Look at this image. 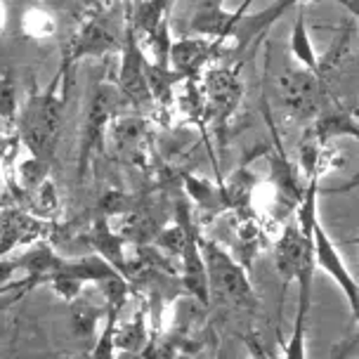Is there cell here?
I'll return each instance as SVG.
<instances>
[{"label": "cell", "instance_id": "obj_27", "mask_svg": "<svg viewBox=\"0 0 359 359\" xmlns=\"http://www.w3.org/2000/svg\"><path fill=\"white\" fill-rule=\"evenodd\" d=\"M224 0H203V5H208V8H222Z\"/></svg>", "mask_w": 359, "mask_h": 359}, {"label": "cell", "instance_id": "obj_15", "mask_svg": "<svg viewBox=\"0 0 359 359\" xmlns=\"http://www.w3.org/2000/svg\"><path fill=\"white\" fill-rule=\"evenodd\" d=\"M147 307L142 305L137 312H135V319H128V322L116 326V336H114V345L121 352H135V355H142L147 343H149V331H147V322H144Z\"/></svg>", "mask_w": 359, "mask_h": 359}, {"label": "cell", "instance_id": "obj_13", "mask_svg": "<svg viewBox=\"0 0 359 359\" xmlns=\"http://www.w3.org/2000/svg\"><path fill=\"white\" fill-rule=\"evenodd\" d=\"M114 50H118V43L114 41V36L100 22H88L76 31L72 48H69L64 62H69L74 67L79 60H86V57H104L109 53H114Z\"/></svg>", "mask_w": 359, "mask_h": 359}, {"label": "cell", "instance_id": "obj_26", "mask_svg": "<svg viewBox=\"0 0 359 359\" xmlns=\"http://www.w3.org/2000/svg\"><path fill=\"white\" fill-rule=\"evenodd\" d=\"M116 359H144V355H135V352H123V355L116 357Z\"/></svg>", "mask_w": 359, "mask_h": 359}, {"label": "cell", "instance_id": "obj_24", "mask_svg": "<svg viewBox=\"0 0 359 359\" xmlns=\"http://www.w3.org/2000/svg\"><path fill=\"white\" fill-rule=\"evenodd\" d=\"M355 187H359V175L355 177V180H350L348 184H343V187H338V189H319V194H338V191H350V189H355Z\"/></svg>", "mask_w": 359, "mask_h": 359}, {"label": "cell", "instance_id": "obj_9", "mask_svg": "<svg viewBox=\"0 0 359 359\" xmlns=\"http://www.w3.org/2000/svg\"><path fill=\"white\" fill-rule=\"evenodd\" d=\"M53 227L55 222L41 220L27 208H3L0 210V260L8 258L15 248L50 241Z\"/></svg>", "mask_w": 359, "mask_h": 359}, {"label": "cell", "instance_id": "obj_21", "mask_svg": "<svg viewBox=\"0 0 359 359\" xmlns=\"http://www.w3.org/2000/svg\"><path fill=\"white\" fill-rule=\"evenodd\" d=\"M95 319H97V310H93L90 305H81L74 314V326L76 331L81 333H90L95 329Z\"/></svg>", "mask_w": 359, "mask_h": 359}, {"label": "cell", "instance_id": "obj_7", "mask_svg": "<svg viewBox=\"0 0 359 359\" xmlns=\"http://www.w3.org/2000/svg\"><path fill=\"white\" fill-rule=\"evenodd\" d=\"M116 90L128 97L137 109L154 104L149 86H147V60L137 34L133 31L130 19L126 17V38L121 45V67L116 76Z\"/></svg>", "mask_w": 359, "mask_h": 359}, {"label": "cell", "instance_id": "obj_18", "mask_svg": "<svg viewBox=\"0 0 359 359\" xmlns=\"http://www.w3.org/2000/svg\"><path fill=\"white\" fill-rule=\"evenodd\" d=\"M19 121V100H17V83L12 76L0 79V126L5 130L17 128Z\"/></svg>", "mask_w": 359, "mask_h": 359}, {"label": "cell", "instance_id": "obj_29", "mask_svg": "<svg viewBox=\"0 0 359 359\" xmlns=\"http://www.w3.org/2000/svg\"><path fill=\"white\" fill-rule=\"evenodd\" d=\"M147 3H151V0H147Z\"/></svg>", "mask_w": 359, "mask_h": 359}, {"label": "cell", "instance_id": "obj_12", "mask_svg": "<svg viewBox=\"0 0 359 359\" xmlns=\"http://www.w3.org/2000/svg\"><path fill=\"white\" fill-rule=\"evenodd\" d=\"M317 142L329 144L333 137H355L359 140V109L336 102L329 109H322L312 126L305 130Z\"/></svg>", "mask_w": 359, "mask_h": 359}, {"label": "cell", "instance_id": "obj_5", "mask_svg": "<svg viewBox=\"0 0 359 359\" xmlns=\"http://www.w3.org/2000/svg\"><path fill=\"white\" fill-rule=\"evenodd\" d=\"M310 234H312L314 265H317L319 269H324V272L336 281L338 288H341V291L345 293V298H348L352 317H355V322H359V281L352 277L350 267L345 265L341 251H338L336 243H333V239L329 236V232L324 229L319 213L312 217Z\"/></svg>", "mask_w": 359, "mask_h": 359}, {"label": "cell", "instance_id": "obj_22", "mask_svg": "<svg viewBox=\"0 0 359 359\" xmlns=\"http://www.w3.org/2000/svg\"><path fill=\"white\" fill-rule=\"evenodd\" d=\"M243 343H246V352H248V357H251V359H272V355L267 352V348L255 336H246V338H243Z\"/></svg>", "mask_w": 359, "mask_h": 359}, {"label": "cell", "instance_id": "obj_8", "mask_svg": "<svg viewBox=\"0 0 359 359\" xmlns=\"http://www.w3.org/2000/svg\"><path fill=\"white\" fill-rule=\"evenodd\" d=\"M232 53L227 48V41L208 36H182L170 45V72L184 81H194L208 69V62L215 57H222V53Z\"/></svg>", "mask_w": 359, "mask_h": 359}, {"label": "cell", "instance_id": "obj_10", "mask_svg": "<svg viewBox=\"0 0 359 359\" xmlns=\"http://www.w3.org/2000/svg\"><path fill=\"white\" fill-rule=\"evenodd\" d=\"M203 102H206V114L224 121L232 116L241 100L243 86L239 79V67H210L203 72Z\"/></svg>", "mask_w": 359, "mask_h": 359}, {"label": "cell", "instance_id": "obj_4", "mask_svg": "<svg viewBox=\"0 0 359 359\" xmlns=\"http://www.w3.org/2000/svg\"><path fill=\"white\" fill-rule=\"evenodd\" d=\"M116 93L118 90L107 81H100L90 95V104L86 114V123H83L81 135V156H79V180L86 177L90 168V158L95 151L102 149L104 142V133L109 130L116 114Z\"/></svg>", "mask_w": 359, "mask_h": 359}, {"label": "cell", "instance_id": "obj_28", "mask_svg": "<svg viewBox=\"0 0 359 359\" xmlns=\"http://www.w3.org/2000/svg\"><path fill=\"white\" fill-rule=\"evenodd\" d=\"M5 27V8H3V0H0V31Z\"/></svg>", "mask_w": 359, "mask_h": 359}, {"label": "cell", "instance_id": "obj_2", "mask_svg": "<svg viewBox=\"0 0 359 359\" xmlns=\"http://www.w3.org/2000/svg\"><path fill=\"white\" fill-rule=\"evenodd\" d=\"M198 246H201L203 262H206L208 277V293L220 303L239 310H253L258 305L251 279L246 274V267L239 260H234L217 241L206 239L198 234Z\"/></svg>", "mask_w": 359, "mask_h": 359}, {"label": "cell", "instance_id": "obj_3", "mask_svg": "<svg viewBox=\"0 0 359 359\" xmlns=\"http://www.w3.org/2000/svg\"><path fill=\"white\" fill-rule=\"evenodd\" d=\"M279 93L288 118L314 121L322 111L324 79L298 64H291L279 76Z\"/></svg>", "mask_w": 359, "mask_h": 359}, {"label": "cell", "instance_id": "obj_1", "mask_svg": "<svg viewBox=\"0 0 359 359\" xmlns=\"http://www.w3.org/2000/svg\"><path fill=\"white\" fill-rule=\"evenodd\" d=\"M69 69H72V64L62 62L53 83L45 90L31 93L27 104L19 111V121H17L19 140L29 149V156L45 163H53L57 140H60L64 104H67Z\"/></svg>", "mask_w": 359, "mask_h": 359}, {"label": "cell", "instance_id": "obj_6", "mask_svg": "<svg viewBox=\"0 0 359 359\" xmlns=\"http://www.w3.org/2000/svg\"><path fill=\"white\" fill-rule=\"evenodd\" d=\"M175 222L182 224L184 229V246L180 253L182 260V284L201 305L210 303L208 293V277H206V262H203L201 246H198V229L194 224V215L189 210V203L184 198L175 201Z\"/></svg>", "mask_w": 359, "mask_h": 359}, {"label": "cell", "instance_id": "obj_11", "mask_svg": "<svg viewBox=\"0 0 359 359\" xmlns=\"http://www.w3.org/2000/svg\"><path fill=\"white\" fill-rule=\"evenodd\" d=\"M305 3L307 0H274L265 10L253 12V15H243L241 22L236 24L232 31V38H229V41H234V53L243 55L246 50H253L255 45L265 38L267 31L272 29L288 10L298 8V5H305Z\"/></svg>", "mask_w": 359, "mask_h": 359}, {"label": "cell", "instance_id": "obj_25", "mask_svg": "<svg viewBox=\"0 0 359 359\" xmlns=\"http://www.w3.org/2000/svg\"><path fill=\"white\" fill-rule=\"evenodd\" d=\"M215 359H241V357H236L234 352H224V350H220V352L215 355Z\"/></svg>", "mask_w": 359, "mask_h": 359}, {"label": "cell", "instance_id": "obj_17", "mask_svg": "<svg viewBox=\"0 0 359 359\" xmlns=\"http://www.w3.org/2000/svg\"><path fill=\"white\" fill-rule=\"evenodd\" d=\"M307 314H310V305L298 303L291 338L284 345V359H307Z\"/></svg>", "mask_w": 359, "mask_h": 359}, {"label": "cell", "instance_id": "obj_20", "mask_svg": "<svg viewBox=\"0 0 359 359\" xmlns=\"http://www.w3.org/2000/svg\"><path fill=\"white\" fill-rule=\"evenodd\" d=\"M48 170H50V163L29 156L24 163H19V180H22V187L27 191H36L45 180H48Z\"/></svg>", "mask_w": 359, "mask_h": 359}, {"label": "cell", "instance_id": "obj_14", "mask_svg": "<svg viewBox=\"0 0 359 359\" xmlns=\"http://www.w3.org/2000/svg\"><path fill=\"white\" fill-rule=\"evenodd\" d=\"M291 57L296 60L298 67L319 74V57L312 45L310 29H307L305 5H298L296 8V19H293V29H291Z\"/></svg>", "mask_w": 359, "mask_h": 359}, {"label": "cell", "instance_id": "obj_23", "mask_svg": "<svg viewBox=\"0 0 359 359\" xmlns=\"http://www.w3.org/2000/svg\"><path fill=\"white\" fill-rule=\"evenodd\" d=\"M336 3H338V5H343V8L348 10L350 15L359 22V0H336Z\"/></svg>", "mask_w": 359, "mask_h": 359}, {"label": "cell", "instance_id": "obj_16", "mask_svg": "<svg viewBox=\"0 0 359 359\" xmlns=\"http://www.w3.org/2000/svg\"><path fill=\"white\" fill-rule=\"evenodd\" d=\"M187 194L191 196V201H194L198 208L208 210V217L227 210V201H224L222 187H215V184H210L208 180L187 177Z\"/></svg>", "mask_w": 359, "mask_h": 359}, {"label": "cell", "instance_id": "obj_19", "mask_svg": "<svg viewBox=\"0 0 359 359\" xmlns=\"http://www.w3.org/2000/svg\"><path fill=\"white\" fill-rule=\"evenodd\" d=\"M22 31L29 38H50L57 31V22L48 10L29 8L22 17Z\"/></svg>", "mask_w": 359, "mask_h": 359}]
</instances>
